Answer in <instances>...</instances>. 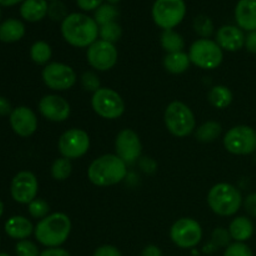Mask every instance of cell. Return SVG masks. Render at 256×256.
I'll return each mask as SVG.
<instances>
[{
  "label": "cell",
  "mask_w": 256,
  "mask_h": 256,
  "mask_svg": "<svg viewBox=\"0 0 256 256\" xmlns=\"http://www.w3.org/2000/svg\"><path fill=\"white\" fill-rule=\"evenodd\" d=\"M100 26L94 18L82 12H72L62 22V35L74 48H89L99 38Z\"/></svg>",
  "instance_id": "6da1fadb"
},
{
  "label": "cell",
  "mask_w": 256,
  "mask_h": 256,
  "mask_svg": "<svg viewBox=\"0 0 256 256\" xmlns=\"http://www.w3.org/2000/svg\"><path fill=\"white\" fill-rule=\"evenodd\" d=\"M126 162L118 155L105 154L95 159L88 169L90 182L96 186H114L124 182L128 175Z\"/></svg>",
  "instance_id": "7a4b0ae2"
},
{
  "label": "cell",
  "mask_w": 256,
  "mask_h": 256,
  "mask_svg": "<svg viewBox=\"0 0 256 256\" xmlns=\"http://www.w3.org/2000/svg\"><path fill=\"white\" fill-rule=\"evenodd\" d=\"M72 220L64 212H54L40 220L35 226V238L46 248H60L72 234Z\"/></svg>",
  "instance_id": "3957f363"
},
{
  "label": "cell",
  "mask_w": 256,
  "mask_h": 256,
  "mask_svg": "<svg viewBox=\"0 0 256 256\" xmlns=\"http://www.w3.org/2000/svg\"><path fill=\"white\" fill-rule=\"evenodd\" d=\"M244 199L236 186L228 182L214 185L208 194V204L219 216H232L242 208Z\"/></svg>",
  "instance_id": "277c9868"
},
{
  "label": "cell",
  "mask_w": 256,
  "mask_h": 256,
  "mask_svg": "<svg viewBox=\"0 0 256 256\" xmlns=\"http://www.w3.org/2000/svg\"><path fill=\"white\" fill-rule=\"evenodd\" d=\"M165 126L172 135L186 138L196 129V119L192 110L185 102H172L168 105L164 114Z\"/></svg>",
  "instance_id": "5b68a950"
},
{
  "label": "cell",
  "mask_w": 256,
  "mask_h": 256,
  "mask_svg": "<svg viewBox=\"0 0 256 256\" xmlns=\"http://www.w3.org/2000/svg\"><path fill=\"white\" fill-rule=\"evenodd\" d=\"M189 58L192 64L204 70L218 69L224 60V50L212 39H199L190 46Z\"/></svg>",
  "instance_id": "8992f818"
},
{
  "label": "cell",
  "mask_w": 256,
  "mask_h": 256,
  "mask_svg": "<svg viewBox=\"0 0 256 256\" xmlns=\"http://www.w3.org/2000/svg\"><path fill=\"white\" fill-rule=\"evenodd\" d=\"M152 20L162 30H174L186 15L184 0H156L152 5Z\"/></svg>",
  "instance_id": "52a82bcc"
},
{
  "label": "cell",
  "mask_w": 256,
  "mask_h": 256,
  "mask_svg": "<svg viewBox=\"0 0 256 256\" xmlns=\"http://www.w3.org/2000/svg\"><path fill=\"white\" fill-rule=\"evenodd\" d=\"M92 106L95 114L106 120H116L125 112L124 99L110 88H100L92 94Z\"/></svg>",
  "instance_id": "ba28073f"
},
{
  "label": "cell",
  "mask_w": 256,
  "mask_h": 256,
  "mask_svg": "<svg viewBox=\"0 0 256 256\" xmlns=\"http://www.w3.org/2000/svg\"><path fill=\"white\" fill-rule=\"evenodd\" d=\"M224 146L232 155H250L256 152V132L248 125L232 128L224 136Z\"/></svg>",
  "instance_id": "9c48e42d"
},
{
  "label": "cell",
  "mask_w": 256,
  "mask_h": 256,
  "mask_svg": "<svg viewBox=\"0 0 256 256\" xmlns=\"http://www.w3.org/2000/svg\"><path fill=\"white\" fill-rule=\"evenodd\" d=\"M170 239L180 249H192L202 239V225L192 218H182L172 224Z\"/></svg>",
  "instance_id": "30bf717a"
},
{
  "label": "cell",
  "mask_w": 256,
  "mask_h": 256,
  "mask_svg": "<svg viewBox=\"0 0 256 256\" xmlns=\"http://www.w3.org/2000/svg\"><path fill=\"white\" fill-rule=\"evenodd\" d=\"M90 136L85 130L70 129L60 136L58 149L62 158L69 160H76L86 155L90 149Z\"/></svg>",
  "instance_id": "8fae6325"
},
{
  "label": "cell",
  "mask_w": 256,
  "mask_h": 256,
  "mask_svg": "<svg viewBox=\"0 0 256 256\" xmlns=\"http://www.w3.org/2000/svg\"><path fill=\"white\" fill-rule=\"evenodd\" d=\"M42 80L54 92H66L78 82L75 70L64 62H49L42 70Z\"/></svg>",
  "instance_id": "7c38bea8"
},
{
  "label": "cell",
  "mask_w": 256,
  "mask_h": 256,
  "mask_svg": "<svg viewBox=\"0 0 256 256\" xmlns=\"http://www.w3.org/2000/svg\"><path fill=\"white\" fill-rule=\"evenodd\" d=\"M86 59L92 69L98 72H109L116 65L119 52L115 44L100 39L88 48Z\"/></svg>",
  "instance_id": "4fadbf2b"
},
{
  "label": "cell",
  "mask_w": 256,
  "mask_h": 256,
  "mask_svg": "<svg viewBox=\"0 0 256 256\" xmlns=\"http://www.w3.org/2000/svg\"><path fill=\"white\" fill-rule=\"evenodd\" d=\"M10 192L15 202L22 205H29L36 199L39 192V182L36 176L30 172H20L12 179Z\"/></svg>",
  "instance_id": "5bb4252c"
},
{
  "label": "cell",
  "mask_w": 256,
  "mask_h": 256,
  "mask_svg": "<svg viewBox=\"0 0 256 256\" xmlns=\"http://www.w3.org/2000/svg\"><path fill=\"white\" fill-rule=\"evenodd\" d=\"M116 155L126 164H134L140 159L142 152V144L139 135L132 129H124L115 139Z\"/></svg>",
  "instance_id": "9a60e30c"
},
{
  "label": "cell",
  "mask_w": 256,
  "mask_h": 256,
  "mask_svg": "<svg viewBox=\"0 0 256 256\" xmlns=\"http://www.w3.org/2000/svg\"><path fill=\"white\" fill-rule=\"evenodd\" d=\"M39 112L46 120L52 122H64L72 114L69 102L59 95H45L39 102Z\"/></svg>",
  "instance_id": "2e32d148"
},
{
  "label": "cell",
  "mask_w": 256,
  "mask_h": 256,
  "mask_svg": "<svg viewBox=\"0 0 256 256\" xmlns=\"http://www.w3.org/2000/svg\"><path fill=\"white\" fill-rule=\"evenodd\" d=\"M10 125L15 134L22 138H29L36 132L38 118L28 106H19L10 114Z\"/></svg>",
  "instance_id": "e0dca14e"
},
{
  "label": "cell",
  "mask_w": 256,
  "mask_h": 256,
  "mask_svg": "<svg viewBox=\"0 0 256 256\" xmlns=\"http://www.w3.org/2000/svg\"><path fill=\"white\" fill-rule=\"evenodd\" d=\"M244 32L239 26L234 25H224L216 32V40L222 50L229 52H236L245 46Z\"/></svg>",
  "instance_id": "ac0fdd59"
},
{
  "label": "cell",
  "mask_w": 256,
  "mask_h": 256,
  "mask_svg": "<svg viewBox=\"0 0 256 256\" xmlns=\"http://www.w3.org/2000/svg\"><path fill=\"white\" fill-rule=\"evenodd\" d=\"M238 26L245 32H256V0H239L235 8Z\"/></svg>",
  "instance_id": "d6986e66"
},
{
  "label": "cell",
  "mask_w": 256,
  "mask_h": 256,
  "mask_svg": "<svg viewBox=\"0 0 256 256\" xmlns=\"http://www.w3.org/2000/svg\"><path fill=\"white\" fill-rule=\"evenodd\" d=\"M34 232L35 228L32 222L24 216H12L5 222V232L12 239L19 242L26 240Z\"/></svg>",
  "instance_id": "ffe728a7"
},
{
  "label": "cell",
  "mask_w": 256,
  "mask_h": 256,
  "mask_svg": "<svg viewBox=\"0 0 256 256\" xmlns=\"http://www.w3.org/2000/svg\"><path fill=\"white\" fill-rule=\"evenodd\" d=\"M49 12L48 0H25L20 6V15L29 22H42Z\"/></svg>",
  "instance_id": "44dd1931"
},
{
  "label": "cell",
  "mask_w": 256,
  "mask_h": 256,
  "mask_svg": "<svg viewBox=\"0 0 256 256\" xmlns=\"http://www.w3.org/2000/svg\"><path fill=\"white\" fill-rule=\"evenodd\" d=\"M229 234L235 242H245L254 235V224L246 216L235 218L230 222Z\"/></svg>",
  "instance_id": "7402d4cb"
},
{
  "label": "cell",
  "mask_w": 256,
  "mask_h": 256,
  "mask_svg": "<svg viewBox=\"0 0 256 256\" xmlns=\"http://www.w3.org/2000/svg\"><path fill=\"white\" fill-rule=\"evenodd\" d=\"M25 35V25L18 19H8L0 24V42H16Z\"/></svg>",
  "instance_id": "603a6c76"
},
{
  "label": "cell",
  "mask_w": 256,
  "mask_h": 256,
  "mask_svg": "<svg viewBox=\"0 0 256 256\" xmlns=\"http://www.w3.org/2000/svg\"><path fill=\"white\" fill-rule=\"evenodd\" d=\"M190 64L192 62H190L189 54L184 52H172V54H166V56L164 58V68L170 74H184L189 70Z\"/></svg>",
  "instance_id": "cb8c5ba5"
},
{
  "label": "cell",
  "mask_w": 256,
  "mask_h": 256,
  "mask_svg": "<svg viewBox=\"0 0 256 256\" xmlns=\"http://www.w3.org/2000/svg\"><path fill=\"white\" fill-rule=\"evenodd\" d=\"M208 99L212 106L219 110H224L232 105L234 95H232V90L225 85H216V86L212 88L209 95H208Z\"/></svg>",
  "instance_id": "d4e9b609"
},
{
  "label": "cell",
  "mask_w": 256,
  "mask_h": 256,
  "mask_svg": "<svg viewBox=\"0 0 256 256\" xmlns=\"http://www.w3.org/2000/svg\"><path fill=\"white\" fill-rule=\"evenodd\" d=\"M162 46L168 54L172 52H182L185 48V40L179 32L175 30H164L162 34Z\"/></svg>",
  "instance_id": "484cf974"
},
{
  "label": "cell",
  "mask_w": 256,
  "mask_h": 256,
  "mask_svg": "<svg viewBox=\"0 0 256 256\" xmlns=\"http://www.w3.org/2000/svg\"><path fill=\"white\" fill-rule=\"evenodd\" d=\"M222 126L218 122H206L195 132V138L200 142H212L222 135Z\"/></svg>",
  "instance_id": "4316f807"
},
{
  "label": "cell",
  "mask_w": 256,
  "mask_h": 256,
  "mask_svg": "<svg viewBox=\"0 0 256 256\" xmlns=\"http://www.w3.org/2000/svg\"><path fill=\"white\" fill-rule=\"evenodd\" d=\"M52 56V49L46 42H34L32 49H30V58H32V62L38 65H45V66H46V65L49 64Z\"/></svg>",
  "instance_id": "83f0119b"
},
{
  "label": "cell",
  "mask_w": 256,
  "mask_h": 256,
  "mask_svg": "<svg viewBox=\"0 0 256 256\" xmlns=\"http://www.w3.org/2000/svg\"><path fill=\"white\" fill-rule=\"evenodd\" d=\"M72 172V160L65 159V158H59L55 160L52 165V176L56 182H65L70 178Z\"/></svg>",
  "instance_id": "f1b7e54d"
},
{
  "label": "cell",
  "mask_w": 256,
  "mask_h": 256,
  "mask_svg": "<svg viewBox=\"0 0 256 256\" xmlns=\"http://www.w3.org/2000/svg\"><path fill=\"white\" fill-rule=\"evenodd\" d=\"M119 15L120 12L115 5L102 4L99 9L95 10L94 20L96 22V24L99 25V26H102V25L109 24V22H116Z\"/></svg>",
  "instance_id": "f546056e"
},
{
  "label": "cell",
  "mask_w": 256,
  "mask_h": 256,
  "mask_svg": "<svg viewBox=\"0 0 256 256\" xmlns=\"http://www.w3.org/2000/svg\"><path fill=\"white\" fill-rule=\"evenodd\" d=\"M122 35V29L116 22H109V24L102 25V26H100L99 29L100 39L104 40V42H112V44H115L116 42H119Z\"/></svg>",
  "instance_id": "4dcf8cb0"
},
{
  "label": "cell",
  "mask_w": 256,
  "mask_h": 256,
  "mask_svg": "<svg viewBox=\"0 0 256 256\" xmlns=\"http://www.w3.org/2000/svg\"><path fill=\"white\" fill-rule=\"evenodd\" d=\"M194 30L202 39H210L214 34V22L206 15H199L194 20Z\"/></svg>",
  "instance_id": "1f68e13d"
},
{
  "label": "cell",
  "mask_w": 256,
  "mask_h": 256,
  "mask_svg": "<svg viewBox=\"0 0 256 256\" xmlns=\"http://www.w3.org/2000/svg\"><path fill=\"white\" fill-rule=\"evenodd\" d=\"M29 214L34 219H45L48 215H50V205L42 199H35L29 204Z\"/></svg>",
  "instance_id": "d6a6232c"
},
{
  "label": "cell",
  "mask_w": 256,
  "mask_h": 256,
  "mask_svg": "<svg viewBox=\"0 0 256 256\" xmlns=\"http://www.w3.org/2000/svg\"><path fill=\"white\" fill-rule=\"evenodd\" d=\"M48 15L52 20L54 22H64L65 18L68 16L66 6L64 5V2H62L60 0H56V2H52V4H49V12H48Z\"/></svg>",
  "instance_id": "836d02e7"
},
{
  "label": "cell",
  "mask_w": 256,
  "mask_h": 256,
  "mask_svg": "<svg viewBox=\"0 0 256 256\" xmlns=\"http://www.w3.org/2000/svg\"><path fill=\"white\" fill-rule=\"evenodd\" d=\"M82 88H84V90L92 92V94H94V92H96L98 90L102 88V85H100L99 76H98V75L92 72H86L82 74Z\"/></svg>",
  "instance_id": "e575fe53"
},
{
  "label": "cell",
  "mask_w": 256,
  "mask_h": 256,
  "mask_svg": "<svg viewBox=\"0 0 256 256\" xmlns=\"http://www.w3.org/2000/svg\"><path fill=\"white\" fill-rule=\"evenodd\" d=\"M18 256H40L39 248L29 240H22L15 246Z\"/></svg>",
  "instance_id": "d590c367"
},
{
  "label": "cell",
  "mask_w": 256,
  "mask_h": 256,
  "mask_svg": "<svg viewBox=\"0 0 256 256\" xmlns=\"http://www.w3.org/2000/svg\"><path fill=\"white\" fill-rule=\"evenodd\" d=\"M224 256H254L252 249L245 242H234L230 244L225 250Z\"/></svg>",
  "instance_id": "8d00e7d4"
},
{
  "label": "cell",
  "mask_w": 256,
  "mask_h": 256,
  "mask_svg": "<svg viewBox=\"0 0 256 256\" xmlns=\"http://www.w3.org/2000/svg\"><path fill=\"white\" fill-rule=\"evenodd\" d=\"M230 239L232 236L229 234V230H225L222 228H219L212 232V242L216 246H229Z\"/></svg>",
  "instance_id": "74e56055"
},
{
  "label": "cell",
  "mask_w": 256,
  "mask_h": 256,
  "mask_svg": "<svg viewBox=\"0 0 256 256\" xmlns=\"http://www.w3.org/2000/svg\"><path fill=\"white\" fill-rule=\"evenodd\" d=\"M76 4L82 12H95L104 4V0H76Z\"/></svg>",
  "instance_id": "f35d334b"
},
{
  "label": "cell",
  "mask_w": 256,
  "mask_h": 256,
  "mask_svg": "<svg viewBox=\"0 0 256 256\" xmlns=\"http://www.w3.org/2000/svg\"><path fill=\"white\" fill-rule=\"evenodd\" d=\"M94 256H122L120 250L112 245H102L95 250Z\"/></svg>",
  "instance_id": "ab89813d"
},
{
  "label": "cell",
  "mask_w": 256,
  "mask_h": 256,
  "mask_svg": "<svg viewBox=\"0 0 256 256\" xmlns=\"http://www.w3.org/2000/svg\"><path fill=\"white\" fill-rule=\"evenodd\" d=\"M242 204H244L245 212H246L250 216L256 218V192L248 195Z\"/></svg>",
  "instance_id": "60d3db41"
},
{
  "label": "cell",
  "mask_w": 256,
  "mask_h": 256,
  "mask_svg": "<svg viewBox=\"0 0 256 256\" xmlns=\"http://www.w3.org/2000/svg\"><path fill=\"white\" fill-rule=\"evenodd\" d=\"M245 48L252 54H256V32L248 34L246 39H245Z\"/></svg>",
  "instance_id": "b9f144b4"
},
{
  "label": "cell",
  "mask_w": 256,
  "mask_h": 256,
  "mask_svg": "<svg viewBox=\"0 0 256 256\" xmlns=\"http://www.w3.org/2000/svg\"><path fill=\"white\" fill-rule=\"evenodd\" d=\"M40 256H72L66 250L62 249V248H49L45 252H42Z\"/></svg>",
  "instance_id": "7bdbcfd3"
},
{
  "label": "cell",
  "mask_w": 256,
  "mask_h": 256,
  "mask_svg": "<svg viewBox=\"0 0 256 256\" xmlns=\"http://www.w3.org/2000/svg\"><path fill=\"white\" fill-rule=\"evenodd\" d=\"M12 112V105L5 99L4 96H0V116H5V115H10Z\"/></svg>",
  "instance_id": "ee69618b"
},
{
  "label": "cell",
  "mask_w": 256,
  "mask_h": 256,
  "mask_svg": "<svg viewBox=\"0 0 256 256\" xmlns=\"http://www.w3.org/2000/svg\"><path fill=\"white\" fill-rule=\"evenodd\" d=\"M142 256H164V255H162V252L159 249V248L155 246V245H149V246H146L144 250H142Z\"/></svg>",
  "instance_id": "f6af8a7d"
},
{
  "label": "cell",
  "mask_w": 256,
  "mask_h": 256,
  "mask_svg": "<svg viewBox=\"0 0 256 256\" xmlns=\"http://www.w3.org/2000/svg\"><path fill=\"white\" fill-rule=\"evenodd\" d=\"M25 0H0V5L2 6H14V5L24 2Z\"/></svg>",
  "instance_id": "bcb514c9"
},
{
  "label": "cell",
  "mask_w": 256,
  "mask_h": 256,
  "mask_svg": "<svg viewBox=\"0 0 256 256\" xmlns=\"http://www.w3.org/2000/svg\"><path fill=\"white\" fill-rule=\"evenodd\" d=\"M4 202H2V200H0V218L2 216V214H4Z\"/></svg>",
  "instance_id": "7dc6e473"
},
{
  "label": "cell",
  "mask_w": 256,
  "mask_h": 256,
  "mask_svg": "<svg viewBox=\"0 0 256 256\" xmlns=\"http://www.w3.org/2000/svg\"><path fill=\"white\" fill-rule=\"evenodd\" d=\"M106 2H108V4L116 5V4H119V2H120V0H106Z\"/></svg>",
  "instance_id": "c3c4849f"
},
{
  "label": "cell",
  "mask_w": 256,
  "mask_h": 256,
  "mask_svg": "<svg viewBox=\"0 0 256 256\" xmlns=\"http://www.w3.org/2000/svg\"><path fill=\"white\" fill-rule=\"evenodd\" d=\"M0 256H10V255H8V254H0Z\"/></svg>",
  "instance_id": "681fc988"
},
{
  "label": "cell",
  "mask_w": 256,
  "mask_h": 256,
  "mask_svg": "<svg viewBox=\"0 0 256 256\" xmlns=\"http://www.w3.org/2000/svg\"><path fill=\"white\" fill-rule=\"evenodd\" d=\"M0 18H2V10H0Z\"/></svg>",
  "instance_id": "f907efd6"
},
{
  "label": "cell",
  "mask_w": 256,
  "mask_h": 256,
  "mask_svg": "<svg viewBox=\"0 0 256 256\" xmlns=\"http://www.w3.org/2000/svg\"><path fill=\"white\" fill-rule=\"evenodd\" d=\"M52 2H56V0H52Z\"/></svg>",
  "instance_id": "816d5d0a"
}]
</instances>
